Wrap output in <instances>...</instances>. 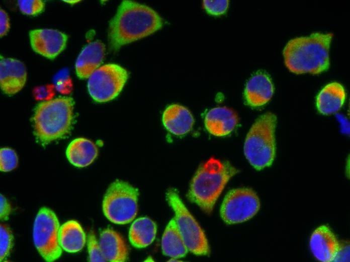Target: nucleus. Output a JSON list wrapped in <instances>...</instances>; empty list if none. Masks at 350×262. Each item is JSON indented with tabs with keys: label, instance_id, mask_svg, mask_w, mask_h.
Segmentation results:
<instances>
[{
	"label": "nucleus",
	"instance_id": "obj_18",
	"mask_svg": "<svg viewBox=\"0 0 350 262\" xmlns=\"http://www.w3.org/2000/svg\"><path fill=\"white\" fill-rule=\"evenodd\" d=\"M345 98V92L341 84L337 82L329 83L323 87L317 95V109L324 115L335 113L343 106Z\"/></svg>",
	"mask_w": 350,
	"mask_h": 262
},
{
	"label": "nucleus",
	"instance_id": "obj_23",
	"mask_svg": "<svg viewBox=\"0 0 350 262\" xmlns=\"http://www.w3.org/2000/svg\"><path fill=\"white\" fill-rule=\"evenodd\" d=\"M156 225L150 219L142 217L136 219L130 228L129 238L132 245L137 248H144L154 240Z\"/></svg>",
	"mask_w": 350,
	"mask_h": 262
},
{
	"label": "nucleus",
	"instance_id": "obj_17",
	"mask_svg": "<svg viewBox=\"0 0 350 262\" xmlns=\"http://www.w3.org/2000/svg\"><path fill=\"white\" fill-rule=\"evenodd\" d=\"M162 122L167 130L173 135L182 136L189 132L194 119L188 109L177 104L167 106L162 115Z\"/></svg>",
	"mask_w": 350,
	"mask_h": 262
},
{
	"label": "nucleus",
	"instance_id": "obj_3",
	"mask_svg": "<svg viewBox=\"0 0 350 262\" xmlns=\"http://www.w3.org/2000/svg\"><path fill=\"white\" fill-rule=\"evenodd\" d=\"M74 104L72 98L61 96L37 105L32 120L39 143L45 145L69 133L74 121Z\"/></svg>",
	"mask_w": 350,
	"mask_h": 262
},
{
	"label": "nucleus",
	"instance_id": "obj_20",
	"mask_svg": "<svg viewBox=\"0 0 350 262\" xmlns=\"http://www.w3.org/2000/svg\"><path fill=\"white\" fill-rule=\"evenodd\" d=\"M99 244L106 261L123 262L127 260L128 249L122 237L116 231L107 229L100 234Z\"/></svg>",
	"mask_w": 350,
	"mask_h": 262
},
{
	"label": "nucleus",
	"instance_id": "obj_13",
	"mask_svg": "<svg viewBox=\"0 0 350 262\" xmlns=\"http://www.w3.org/2000/svg\"><path fill=\"white\" fill-rule=\"evenodd\" d=\"M309 245L314 257L322 262L335 260L340 248L335 236L326 225L319 226L314 231Z\"/></svg>",
	"mask_w": 350,
	"mask_h": 262
},
{
	"label": "nucleus",
	"instance_id": "obj_31",
	"mask_svg": "<svg viewBox=\"0 0 350 262\" xmlns=\"http://www.w3.org/2000/svg\"><path fill=\"white\" fill-rule=\"evenodd\" d=\"M63 2L69 4H76L78 2H79L80 1H75V0H66V1H63Z\"/></svg>",
	"mask_w": 350,
	"mask_h": 262
},
{
	"label": "nucleus",
	"instance_id": "obj_14",
	"mask_svg": "<svg viewBox=\"0 0 350 262\" xmlns=\"http://www.w3.org/2000/svg\"><path fill=\"white\" fill-rule=\"evenodd\" d=\"M274 88L270 76L263 71H258L246 83L244 96L246 103L253 107L261 106L273 96Z\"/></svg>",
	"mask_w": 350,
	"mask_h": 262
},
{
	"label": "nucleus",
	"instance_id": "obj_25",
	"mask_svg": "<svg viewBox=\"0 0 350 262\" xmlns=\"http://www.w3.org/2000/svg\"><path fill=\"white\" fill-rule=\"evenodd\" d=\"M18 163V158L15 151L9 148H3L0 150V170L9 172L15 169Z\"/></svg>",
	"mask_w": 350,
	"mask_h": 262
},
{
	"label": "nucleus",
	"instance_id": "obj_27",
	"mask_svg": "<svg viewBox=\"0 0 350 262\" xmlns=\"http://www.w3.org/2000/svg\"><path fill=\"white\" fill-rule=\"evenodd\" d=\"M18 5L21 12L28 15H36L42 12L45 4L41 0H20Z\"/></svg>",
	"mask_w": 350,
	"mask_h": 262
},
{
	"label": "nucleus",
	"instance_id": "obj_19",
	"mask_svg": "<svg viewBox=\"0 0 350 262\" xmlns=\"http://www.w3.org/2000/svg\"><path fill=\"white\" fill-rule=\"evenodd\" d=\"M98 154L97 146L92 141L83 138L73 140L66 150L69 162L77 167H84L90 165Z\"/></svg>",
	"mask_w": 350,
	"mask_h": 262
},
{
	"label": "nucleus",
	"instance_id": "obj_11",
	"mask_svg": "<svg viewBox=\"0 0 350 262\" xmlns=\"http://www.w3.org/2000/svg\"><path fill=\"white\" fill-rule=\"evenodd\" d=\"M29 38L35 52L53 59L65 49L68 36L57 30L38 29L29 32Z\"/></svg>",
	"mask_w": 350,
	"mask_h": 262
},
{
	"label": "nucleus",
	"instance_id": "obj_15",
	"mask_svg": "<svg viewBox=\"0 0 350 262\" xmlns=\"http://www.w3.org/2000/svg\"><path fill=\"white\" fill-rule=\"evenodd\" d=\"M106 47L100 40L86 45L78 55L75 63L77 76L81 79H88L102 63Z\"/></svg>",
	"mask_w": 350,
	"mask_h": 262
},
{
	"label": "nucleus",
	"instance_id": "obj_10",
	"mask_svg": "<svg viewBox=\"0 0 350 262\" xmlns=\"http://www.w3.org/2000/svg\"><path fill=\"white\" fill-rule=\"evenodd\" d=\"M259 208V198L253 190L247 188L233 189L225 196L220 215L227 224L239 223L253 217Z\"/></svg>",
	"mask_w": 350,
	"mask_h": 262
},
{
	"label": "nucleus",
	"instance_id": "obj_8",
	"mask_svg": "<svg viewBox=\"0 0 350 262\" xmlns=\"http://www.w3.org/2000/svg\"><path fill=\"white\" fill-rule=\"evenodd\" d=\"M167 200L175 214L174 220L188 250L196 255H207L208 243L204 231L174 189L167 193Z\"/></svg>",
	"mask_w": 350,
	"mask_h": 262
},
{
	"label": "nucleus",
	"instance_id": "obj_21",
	"mask_svg": "<svg viewBox=\"0 0 350 262\" xmlns=\"http://www.w3.org/2000/svg\"><path fill=\"white\" fill-rule=\"evenodd\" d=\"M58 239L62 249L69 253L81 250L86 242L85 234L78 222L68 221L60 226Z\"/></svg>",
	"mask_w": 350,
	"mask_h": 262
},
{
	"label": "nucleus",
	"instance_id": "obj_24",
	"mask_svg": "<svg viewBox=\"0 0 350 262\" xmlns=\"http://www.w3.org/2000/svg\"><path fill=\"white\" fill-rule=\"evenodd\" d=\"M14 236L8 226L0 225V260H6L10 254L14 244Z\"/></svg>",
	"mask_w": 350,
	"mask_h": 262
},
{
	"label": "nucleus",
	"instance_id": "obj_30",
	"mask_svg": "<svg viewBox=\"0 0 350 262\" xmlns=\"http://www.w3.org/2000/svg\"><path fill=\"white\" fill-rule=\"evenodd\" d=\"M10 19L7 13L3 9L0 11V36L7 34L10 29Z\"/></svg>",
	"mask_w": 350,
	"mask_h": 262
},
{
	"label": "nucleus",
	"instance_id": "obj_22",
	"mask_svg": "<svg viewBox=\"0 0 350 262\" xmlns=\"http://www.w3.org/2000/svg\"><path fill=\"white\" fill-rule=\"evenodd\" d=\"M161 248L164 255L172 258L183 257L188 251L174 218L165 229L161 240Z\"/></svg>",
	"mask_w": 350,
	"mask_h": 262
},
{
	"label": "nucleus",
	"instance_id": "obj_6",
	"mask_svg": "<svg viewBox=\"0 0 350 262\" xmlns=\"http://www.w3.org/2000/svg\"><path fill=\"white\" fill-rule=\"evenodd\" d=\"M137 189L126 182L116 180L103 199V211L106 218L117 224H126L136 217L138 210Z\"/></svg>",
	"mask_w": 350,
	"mask_h": 262
},
{
	"label": "nucleus",
	"instance_id": "obj_28",
	"mask_svg": "<svg viewBox=\"0 0 350 262\" xmlns=\"http://www.w3.org/2000/svg\"><path fill=\"white\" fill-rule=\"evenodd\" d=\"M203 5L208 13L214 16H219L223 15L226 12L229 6V1L204 0L203 2Z\"/></svg>",
	"mask_w": 350,
	"mask_h": 262
},
{
	"label": "nucleus",
	"instance_id": "obj_26",
	"mask_svg": "<svg viewBox=\"0 0 350 262\" xmlns=\"http://www.w3.org/2000/svg\"><path fill=\"white\" fill-rule=\"evenodd\" d=\"M88 249L90 261L103 262L106 261L103 254L99 242L92 231L90 232L88 235Z\"/></svg>",
	"mask_w": 350,
	"mask_h": 262
},
{
	"label": "nucleus",
	"instance_id": "obj_1",
	"mask_svg": "<svg viewBox=\"0 0 350 262\" xmlns=\"http://www.w3.org/2000/svg\"><path fill=\"white\" fill-rule=\"evenodd\" d=\"M162 25V19L152 8L134 1H123L109 23L110 47L117 50L154 33Z\"/></svg>",
	"mask_w": 350,
	"mask_h": 262
},
{
	"label": "nucleus",
	"instance_id": "obj_9",
	"mask_svg": "<svg viewBox=\"0 0 350 262\" xmlns=\"http://www.w3.org/2000/svg\"><path fill=\"white\" fill-rule=\"evenodd\" d=\"M128 78L127 71L119 64H104L88 78V92L97 102L109 101L119 95Z\"/></svg>",
	"mask_w": 350,
	"mask_h": 262
},
{
	"label": "nucleus",
	"instance_id": "obj_29",
	"mask_svg": "<svg viewBox=\"0 0 350 262\" xmlns=\"http://www.w3.org/2000/svg\"><path fill=\"white\" fill-rule=\"evenodd\" d=\"M12 210L8 200L2 194L0 196V218L2 221L8 220Z\"/></svg>",
	"mask_w": 350,
	"mask_h": 262
},
{
	"label": "nucleus",
	"instance_id": "obj_4",
	"mask_svg": "<svg viewBox=\"0 0 350 262\" xmlns=\"http://www.w3.org/2000/svg\"><path fill=\"white\" fill-rule=\"evenodd\" d=\"M238 172L228 162L210 158L195 174L188 198L206 213L210 214L229 180Z\"/></svg>",
	"mask_w": 350,
	"mask_h": 262
},
{
	"label": "nucleus",
	"instance_id": "obj_2",
	"mask_svg": "<svg viewBox=\"0 0 350 262\" xmlns=\"http://www.w3.org/2000/svg\"><path fill=\"white\" fill-rule=\"evenodd\" d=\"M332 36L330 33L316 32L290 40L283 50L286 67L296 74H319L326 71Z\"/></svg>",
	"mask_w": 350,
	"mask_h": 262
},
{
	"label": "nucleus",
	"instance_id": "obj_5",
	"mask_svg": "<svg viewBox=\"0 0 350 262\" xmlns=\"http://www.w3.org/2000/svg\"><path fill=\"white\" fill-rule=\"evenodd\" d=\"M277 118L271 112L261 115L250 128L244 145V155L256 169L271 166L276 153L275 132Z\"/></svg>",
	"mask_w": 350,
	"mask_h": 262
},
{
	"label": "nucleus",
	"instance_id": "obj_12",
	"mask_svg": "<svg viewBox=\"0 0 350 262\" xmlns=\"http://www.w3.org/2000/svg\"><path fill=\"white\" fill-rule=\"evenodd\" d=\"M27 80V72L21 61L1 56L0 86L3 92L12 95L19 92Z\"/></svg>",
	"mask_w": 350,
	"mask_h": 262
},
{
	"label": "nucleus",
	"instance_id": "obj_16",
	"mask_svg": "<svg viewBox=\"0 0 350 262\" xmlns=\"http://www.w3.org/2000/svg\"><path fill=\"white\" fill-rule=\"evenodd\" d=\"M236 113L227 107H217L210 110L205 118L207 130L216 136H224L231 133L237 126Z\"/></svg>",
	"mask_w": 350,
	"mask_h": 262
},
{
	"label": "nucleus",
	"instance_id": "obj_7",
	"mask_svg": "<svg viewBox=\"0 0 350 262\" xmlns=\"http://www.w3.org/2000/svg\"><path fill=\"white\" fill-rule=\"evenodd\" d=\"M60 224L58 219L51 209L43 207L38 211L35 219L33 238L37 251L48 262L59 258L62 254L58 239Z\"/></svg>",
	"mask_w": 350,
	"mask_h": 262
}]
</instances>
